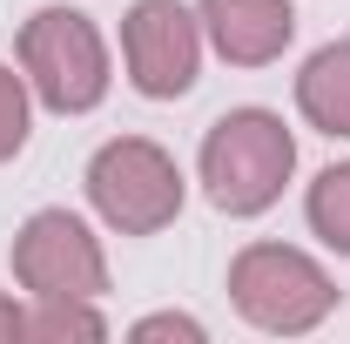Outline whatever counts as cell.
<instances>
[{
  "label": "cell",
  "mask_w": 350,
  "mask_h": 344,
  "mask_svg": "<svg viewBox=\"0 0 350 344\" xmlns=\"http://www.w3.org/2000/svg\"><path fill=\"white\" fill-rule=\"evenodd\" d=\"M7 338H27V317H21L14 304L0 297V344H7Z\"/></svg>",
  "instance_id": "obj_13"
},
{
  "label": "cell",
  "mask_w": 350,
  "mask_h": 344,
  "mask_svg": "<svg viewBox=\"0 0 350 344\" xmlns=\"http://www.w3.org/2000/svg\"><path fill=\"white\" fill-rule=\"evenodd\" d=\"M21 68L54 115H88L108 95V47L81 7H41L21 27Z\"/></svg>",
  "instance_id": "obj_3"
},
{
  "label": "cell",
  "mask_w": 350,
  "mask_h": 344,
  "mask_svg": "<svg viewBox=\"0 0 350 344\" xmlns=\"http://www.w3.org/2000/svg\"><path fill=\"white\" fill-rule=\"evenodd\" d=\"M229 297L256 331H283L290 338V331H310V324L330 317L337 284L290 243H250L229 263Z\"/></svg>",
  "instance_id": "obj_4"
},
{
  "label": "cell",
  "mask_w": 350,
  "mask_h": 344,
  "mask_svg": "<svg viewBox=\"0 0 350 344\" xmlns=\"http://www.w3.org/2000/svg\"><path fill=\"white\" fill-rule=\"evenodd\" d=\"M14 277L34 291V297H101L108 291V257L101 243L88 236L81 216L68 210H34L14 236Z\"/></svg>",
  "instance_id": "obj_5"
},
{
  "label": "cell",
  "mask_w": 350,
  "mask_h": 344,
  "mask_svg": "<svg viewBox=\"0 0 350 344\" xmlns=\"http://www.w3.org/2000/svg\"><path fill=\"white\" fill-rule=\"evenodd\" d=\"M202 34L216 41L222 61H236V68H262V61H276L290 34H297V14H290V0H202Z\"/></svg>",
  "instance_id": "obj_7"
},
{
  "label": "cell",
  "mask_w": 350,
  "mask_h": 344,
  "mask_svg": "<svg viewBox=\"0 0 350 344\" xmlns=\"http://www.w3.org/2000/svg\"><path fill=\"white\" fill-rule=\"evenodd\" d=\"M27 338H108V324L88 310V297H41L27 317Z\"/></svg>",
  "instance_id": "obj_10"
},
{
  "label": "cell",
  "mask_w": 350,
  "mask_h": 344,
  "mask_svg": "<svg viewBox=\"0 0 350 344\" xmlns=\"http://www.w3.org/2000/svg\"><path fill=\"white\" fill-rule=\"evenodd\" d=\"M297 108L310 129L323 135H350V41L317 47L297 75Z\"/></svg>",
  "instance_id": "obj_8"
},
{
  "label": "cell",
  "mask_w": 350,
  "mask_h": 344,
  "mask_svg": "<svg viewBox=\"0 0 350 344\" xmlns=\"http://www.w3.org/2000/svg\"><path fill=\"white\" fill-rule=\"evenodd\" d=\"M21 142H27V82L0 61V162L21 156Z\"/></svg>",
  "instance_id": "obj_11"
},
{
  "label": "cell",
  "mask_w": 350,
  "mask_h": 344,
  "mask_svg": "<svg viewBox=\"0 0 350 344\" xmlns=\"http://www.w3.org/2000/svg\"><path fill=\"white\" fill-rule=\"evenodd\" d=\"M135 338H182V344H202V324H196V317L162 310V317H142V324H135Z\"/></svg>",
  "instance_id": "obj_12"
},
{
  "label": "cell",
  "mask_w": 350,
  "mask_h": 344,
  "mask_svg": "<svg viewBox=\"0 0 350 344\" xmlns=\"http://www.w3.org/2000/svg\"><path fill=\"white\" fill-rule=\"evenodd\" d=\"M297 169V142L269 108H229L216 129L202 135V182L222 216H256L283 196Z\"/></svg>",
  "instance_id": "obj_1"
},
{
  "label": "cell",
  "mask_w": 350,
  "mask_h": 344,
  "mask_svg": "<svg viewBox=\"0 0 350 344\" xmlns=\"http://www.w3.org/2000/svg\"><path fill=\"white\" fill-rule=\"evenodd\" d=\"M310 230L350 257V162H337V169H323L310 182Z\"/></svg>",
  "instance_id": "obj_9"
},
{
  "label": "cell",
  "mask_w": 350,
  "mask_h": 344,
  "mask_svg": "<svg viewBox=\"0 0 350 344\" xmlns=\"http://www.w3.org/2000/svg\"><path fill=\"white\" fill-rule=\"evenodd\" d=\"M88 203L122 236H155L182 210V169H175L169 149H155L148 135H122V142L94 149V162H88Z\"/></svg>",
  "instance_id": "obj_2"
},
{
  "label": "cell",
  "mask_w": 350,
  "mask_h": 344,
  "mask_svg": "<svg viewBox=\"0 0 350 344\" xmlns=\"http://www.w3.org/2000/svg\"><path fill=\"white\" fill-rule=\"evenodd\" d=\"M122 54H129V82L155 101L189 95L202 68V21L182 0H135L122 21Z\"/></svg>",
  "instance_id": "obj_6"
}]
</instances>
